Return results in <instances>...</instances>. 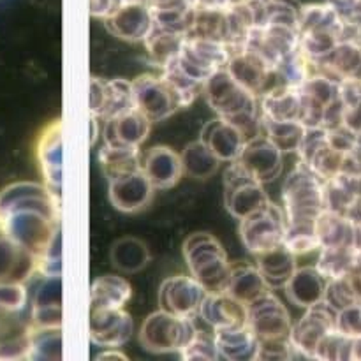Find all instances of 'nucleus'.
<instances>
[{
	"mask_svg": "<svg viewBox=\"0 0 361 361\" xmlns=\"http://www.w3.org/2000/svg\"><path fill=\"white\" fill-rule=\"evenodd\" d=\"M298 257L288 249L286 243L274 247V249L267 250V252L256 256V267L263 274L264 281H267L268 288L274 289H284L289 279L293 277L295 270L298 268L296 263Z\"/></svg>",
	"mask_w": 361,
	"mask_h": 361,
	"instance_id": "obj_27",
	"label": "nucleus"
},
{
	"mask_svg": "<svg viewBox=\"0 0 361 361\" xmlns=\"http://www.w3.org/2000/svg\"><path fill=\"white\" fill-rule=\"evenodd\" d=\"M104 25L115 37L129 42H143L154 27V18L145 0H133L126 2L115 14L106 18Z\"/></svg>",
	"mask_w": 361,
	"mask_h": 361,
	"instance_id": "obj_20",
	"label": "nucleus"
},
{
	"mask_svg": "<svg viewBox=\"0 0 361 361\" xmlns=\"http://www.w3.org/2000/svg\"><path fill=\"white\" fill-rule=\"evenodd\" d=\"M133 296V288L123 277L102 275L92 282L90 309H123Z\"/></svg>",
	"mask_w": 361,
	"mask_h": 361,
	"instance_id": "obj_31",
	"label": "nucleus"
},
{
	"mask_svg": "<svg viewBox=\"0 0 361 361\" xmlns=\"http://www.w3.org/2000/svg\"><path fill=\"white\" fill-rule=\"evenodd\" d=\"M335 330H337V310L328 305L324 300L305 309L302 319L293 324L289 334L296 358L314 360L319 342Z\"/></svg>",
	"mask_w": 361,
	"mask_h": 361,
	"instance_id": "obj_8",
	"label": "nucleus"
},
{
	"mask_svg": "<svg viewBox=\"0 0 361 361\" xmlns=\"http://www.w3.org/2000/svg\"><path fill=\"white\" fill-rule=\"evenodd\" d=\"M99 164L108 180L143 169V152L133 145L102 143L99 148Z\"/></svg>",
	"mask_w": 361,
	"mask_h": 361,
	"instance_id": "obj_28",
	"label": "nucleus"
},
{
	"mask_svg": "<svg viewBox=\"0 0 361 361\" xmlns=\"http://www.w3.org/2000/svg\"><path fill=\"white\" fill-rule=\"evenodd\" d=\"M263 134L274 141L284 154H296L305 137L307 127L298 120L263 118Z\"/></svg>",
	"mask_w": 361,
	"mask_h": 361,
	"instance_id": "obj_37",
	"label": "nucleus"
},
{
	"mask_svg": "<svg viewBox=\"0 0 361 361\" xmlns=\"http://www.w3.org/2000/svg\"><path fill=\"white\" fill-rule=\"evenodd\" d=\"M133 328V319L123 309H90V341L99 348H122Z\"/></svg>",
	"mask_w": 361,
	"mask_h": 361,
	"instance_id": "obj_19",
	"label": "nucleus"
},
{
	"mask_svg": "<svg viewBox=\"0 0 361 361\" xmlns=\"http://www.w3.org/2000/svg\"><path fill=\"white\" fill-rule=\"evenodd\" d=\"M319 249L328 247H353V231H355V219L338 212L323 210L314 224Z\"/></svg>",
	"mask_w": 361,
	"mask_h": 361,
	"instance_id": "obj_30",
	"label": "nucleus"
},
{
	"mask_svg": "<svg viewBox=\"0 0 361 361\" xmlns=\"http://www.w3.org/2000/svg\"><path fill=\"white\" fill-rule=\"evenodd\" d=\"M247 323L256 334L257 342L289 338L293 326L291 317L271 289L247 305Z\"/></svg>",
	"mask_w": 361,
	"mask_h": 361,
	"instance_id": "obj_11",
	"label": "nucleus"
},
{
	"mask_svg": "<svg viewBox=\"0 0 361 361\" xmlns=\"http://www.w3.org/2000/svg\"><path fill=\"white\" fill-rule=\"evenodd\" d=\"M259 111L263 118L298 120L302 122L303 94L302 88L277 85L259 97Z\"/></svg>",
	"mask_w": 361,
	"mask_h": 361,
	"instance_id": "obj_26",
	"label": "nucleus"
},
{
	"mask_svg": "<svg viewBox=\"0 0 361 361\" xmlns=\"http://www.w3.org/2000/svg\"><path fill=\"white\" fill-rule=\"evenodd\" d=\"M62 307V277H44L34 296L32 309H59Z\"/></svg>",
	"mask_w": 361,
	"mask_h": 361,
	"instance_id": "obj_42",
	"label": "nucleus"
},
{
	"mask_svg": "<svg viewBox=\"0 0 361 361\" xmlns=\"http://www.w3.org/2000/svg\"><path fill=\"white\" fill-rule=\"evenodd\" d=\"M245 46L254 49L279 71V67L300 49L298 28L281 23H267L250 32Z\"/></svg>",
	"mask_w": 361,
	"mask_h": 361,
	"instance_id": "obj_12",
	"label": "nucleus"
},
{
	"mask_svg": "<svg viewBox=\"0 0 361 361\" xmlns=\"http://www.w3.org/2000/svg\"><path fill=\"white\" fill-rule=\"evenodd\" d=\"M268 289L270 288H268L263 274H261L256 264H242V267H235L231 270V277H229L226 293H229L236 300L249 305L250 302H254L257 296L267 293Z\"/></svg>",
	"mask_w": 361,
	"mask_h": 361,
	"instance_id": "obj_32",
	"label": "nucleus"
},
{
	"mask_svg": "<svg viewBox=\"0 0 361 361\" xmlns=\"http://www.w3.org/2000/svg\"><path fill=\"white\" fill-rule=\"evenodd\" d=\"M324 182L302 162L291 169L282 185V210L288 228H314L324 210Z\"/></svg>",
	"mask_w": 361,
	"mask_h": 361,
	"instance_id": "obj_1",
	"label": "nucleus"
},
{
	"mask_svg": "<svg viewBox=\"0 0 361 361\" xmlns=\"http://www.w3.org/2000/svg\"><path fill=\"white\" fill-rule=\"evenodd\" d=\"M361 254L356 252L351 245L342 247H328L319 249L316 268L324 275L328 282L341 279L358 263Z\"/></svg>",
	"mask_w": 361,
	"mask_h": 361,
	"instance_id": "obj_38",
	"label": "nucleus"
},
{
	"mask_svg": "<svg viewBox=\"0 0 361 361\" xmlns=\"http://www.w3.org/2000/svg\"><path fill=\"white\" fill-rule=\"evenodd\" d=\"M143 171L155 190H168L183 176L182 157L169 147H154L143 155Z\"/></svg>",
	"mask_w": 361,
	"mask_h": 361,
	"instance_id": "obj_23",
	"label": "nucleus"
},
{
	"mask_svg": "<svg viewBox=\"0 0 361 361\" xmlns=\"http://www.w3.org/2000/svg\"><path fill=\"white\" fill-rule=\"evenodd\" d=\"M257 182L268 183L279 178L284 169V152L264 134L254 137L245 145L236 159Z\"/></svg>",
	"mask_w": 361,
	"mask_h": 361,
	"instance_id": "obj_16",
	"label": "nucleus"
},
{
	"mask_svg": "<svg viewBox=\"0 0 361 361\" xmlns=\"http://www.w3.org/2000/svg\"><path fill=\"white\" fill-rule=\"evenodd\" d=\"M159 71H161V76L164 78L166 83H168L169 88L173 90V94H175L180 109L190 106L197 97H200V94H203L204 85L196 81L194 78H190L189 74L180 67V63L176 62V56L173 60H169L168 63H164Z\"/></svg>",
	"mask_w": 361,
	"mask_h": 361,
	"instance_id": "obj_36",
	"label": "nucleus"
},
{
	"mask_svg": "<svg viewBox=\"0 0 361 361\" xmlns=\"http://www.w3.org/2000/svg\"><path fill=\"white\" fill-rule=\"evenodd\" d=\"M203 94L207 97L208 106L214 109L217 116L259 111V97L242 87L226 67L208 78Z\"/></svg>",
	"mask_w": 361,
	"mask_h": 361,
	"instance_id": "obj_7",
	"label": "nucleus"
},
{
	"mask_svg": "<svg viewBox=\"0 0 361 361\" xmlns=\"http://www.w3.org/2000/svg\"><path fill=\"white\" fill-rule=\"evenodd\" d=\"M152 123L154 122L147 118L140 109L130 108L102 122V141L109 145L140 147L150 134Z\"/></svg>",
	"mask_w": 361,
	"mask_h": 361,
	"instance_id": "obj_22",
	"label": "nucleus"
},
{
	"mask_svg": "<svg viewBox=\"0 0 361 361\" xmlns=\"http://www.w3.org/2000/svg\"><path fill=\"white\" fill-rule=\"evenodd\" d=\"M221 162H233L240 157L247 141L238 129L226 118L217 116L201 130V137Z\"/></svg>",
	"mask_w": 361,
	"mask_h": 361,
	"instance_id": "obj_24",
	"label": "nucleus"
},
{
	"mask_svg": "<svg viewBox=\"0 0 361 361\" xmlns=\"http://www.w3.org/2000/svg\"><path fill=\"white\" fill-rule=\"evenodd\" d=\"M296 155H298V162H302L314 175L326 182L328 178L344 171L345 159L349 154L337 150L328 141V133L324 127H309Z\"/></svg>",
	"mask_w": 361,
	"mask_h": 361,
	"instance_id": "obj_9",
	"label": "nucleus"
},
{
	"mask_svg": "<svg viewBox=\"0 0 361 361\" xmlns=\"http://www.w3.org/2000/svg\"><path fill=\"white\" fill-rule=\"evenodd\" d=\"M207 289L192 275H175L166 279L159 289V309L176 316L196 317Z\"/></svg>",
	"mask_w": 361,
	"mask_h": 361,
	"instance_id": "obj_14",
	"label": "nucleus"
},
{
	"mask_svg": "<svg viewBox=\"0 0 361 361\" xmlns=\"http://www.w3.org/2000/svg\"><path fill=\"white\" fill-rule=\"evenodd\" d=\"M286 215L282 207L268 203L261 210L240 221V238L252 256L267 252L284 243Z\"/></svg>",
	"mask_w": 361,
	"mask_h": 361,
	"instance_id": "obj_6",
	"label": "nucleus"
},
{
	"mask_svg": "<svg viewBox=\"0 0 361 361\" xmlns=\"http://www.w3.org/2000/svg\"><path fill=\"white\" fill-rule=\"evenodd\" d=\"M134 108L133 83L122 78L104 80L92 78L90 80V115L99 120H108L120 115L127 109Z\"/></svg>",
	"mask_w": 361,
	"mask_h": 361,
	"instance_id": "obj_15",
	"label": "nucleus"
},
{
	"mask_svg": "<svg viewBox=\"0 0 361 361\" xmlns=\"http://www.w3.org/2000/svg\"><path fill=\"white\" fill-rule=\"evenodd\" d=\"M326 288L328 281L316 267H298L284 289L293 305L309 309L323 302Z\"/></svg>",
	"mask_w": 361,
	"mask_h": 361,
	"instance_id": "obj_25",
	"label": "nucleus"
},
{
	"mask_svg": "<svg viewBox=\"0 0 361 361\" xmlns=\"http://www.w3.org/2000/svg\"><path fill=\"white\" fill-rule=\"evenodd\" d=\"M183 41H185V34L166 30L154 25L150 34L143 39V46L148 53V59L161 69L164 63L178 56Z\"/></svg>",
	"mask_w": 361,
	"mask_h": 361,
	"instance_id": "obj_34",
	"label": "nucleus"
},
{
	"mask_svg": "<svg viewBox=\"0 0 361 361\" xmlns=\"http://www.w3.org/2000/svg\"><path fill=\"white\" fill-rule=\"evenodd\" d=\"M342 126L355 134L361 133V102L345 106L344 122H342Z\"/></svg>",
	"mask_w": 361,
	"mask_h": 361,
	"instance_id": "obj_45",
	"label": "nucleus"
},
{
	"mask_svg": "<svg viewBox=\"0 0 361 361\" xmlns=\"http://www.w3.org/2000/svg\"><path fill=\"white\" fill-rule=\"evenodd\" d=\"M95 360H127V356L123 353H120L118 348H108L101 355H97Z\"/></svg>",
	"mask_w": 361,
	"mask_h": 361,
	"instance_id": "obj_46",
	"label": "nucleus"
},
{
	"mask_svg": "<svg viewBox=\"0 0 361 361\" xmlns=\"http://www.w3.org/2000/svg\"><path fill=\"white\" fill-rule=\"evenodd\" d=\"M214 335L221 358L231 361L256 360L257 337L252 328L249 326V323L229 328V330L214 331Z\"/></svg>",
	"mask_w": 361,
	"mask_h": 361,
	"instance_id": "obj_29",
	"label": "nucleus"
},
{
	"mask_svg": "<svg viewBox=\"0 0 361 361\" xmlns=\"http://www.w3.org/2000/svg\"><path fill=\"white\" fill-rule=\"evenodd\" d=\"M187 35L228 42V16H226V11L194 9L192 25H190Z\"/></svg>",
	"mask_w": 361,
	"mask_h": 361,
	"instance_id": "obj_39",
	"label": "nucleus"
},
{
	"mask_svg": "<svg viewBox=\"0 0 361 361\" xmlns=\"http://www.w3.org/2000/svg\"><path fill=\"white\" fill-rule=\"evenodd\" d=\"M197 316L214 331L247 324V305L226 291L208 293Z\"/></svg>",
	"mask_w": 361,
	"mask_h": 361,
	"instance_id": "obj_21",
	"label": "nucleus"
},
{
	"mask_svg": "<svg viewBox=\"0 0 361 361\" xmlns=\"http://www.w3.org/2000/svg\"><path fill=\"white\" fill-rule=\"evenodd\" d=\"M183 257L190 275L208 293L226 291L233 268L217 238L208 233H194L183 243Z\"/></svg>",
	"mask_w": 361,
	"mask_h": 361,
	"instance_id": "obj_2",
	"label": "nucleus"
},
{
	"mask_svg": "<svg viewBox=\"0 0 361 361\" xmlns=\"http://www.w3.org/2000/svg\"><path fill=\"white\" fill-rule=\"evenodd\" d=\"M130 83H133L134 108L140 109L152 122L169 118L173 113L180 109L175 94L161 76V73L141 74Z\"/></svg>",
	"mask_w": 361,
	"mask_h": 361,
	"instance_id": "obj_13",
	"label": "nucleus"
},
{
	"mask_svg": "<svg viewBox=\"0 0 361 361\" xmlns=\"http://www.w3.org/2000/svg\"><path fill=\"white\" fill-rule=\"evenodd\" d=\"M126 2H133V0H126Z\"/></svg>",
	"mask_w": 361,
	"mask_h": 361,
	"instance_id": "obj_47",
	"label": "nucleus"
},
{
	"mask_svg": "<svg viewBox=\"0 0 361 361\" xmlns=\"http://www.w3.org/2000/svg\"><path fill=\"white\" fill-rule=\"evenodd\" d=\"M197 326L194 317L176 316L168 310L159 309L145 319L140 331V342L147 351L178 353L189 344L196 335Z\"/></svg>",
	"mask_w": 361,
	"mask_h": 361,
	"instance_id": "obj_3",
	"label": "nucleus"
},
{
	"mask_svg": "<svg viewBox=\"0 0 361 361\" xmlns=\"http://www.w3.org/2000/svg\"><path fill=\"white\" fill-rule=\"evenodd\" d=\"M32 360H60L62 358V328H34L30 326Z\"/></svg>",
	"mask_w": 361,
	"mask_h": 361,
	"instance_id": "obj_40",
	"label": "nucleus"
},
{
	"mask_svg": "<svg viewBox=\"0 0 361 361\" xmlns=\"http://www.w3.org/2000/svg\"><path fill=\"white\" fill-rule=\"evenodd\" d=\"M296 353L293 349L289 338H277V341L257 342L256 360H293Z\"/></svg>",
	"mask_w": 361,
	"mask_h": 361,
	"instance_id": "obj_43",
	"label": "nucleus"
},
{
	"mask_svg": "<svg viewBox=\"0 0 361 361\" xmlns=\"http://www.w3.org/2000/svg\"><path fill=\"white\" fill-rule=\"evenodd\" d=\"M183 166V175L196 180H208L217 173L221 159L210 150L203 140L192 141L180 154Z\"/></svg>",
	"mask_w": 361,
	"mask_h": 361,
	"instance_id": "obj_33",
	"label": "nucleus"
},
{
	"mask_svg": "<svg viewBox=\"0 0 361 361\" xmlns=\"http://www.w3.org/2000/svg\"><path fill=\"white\" fill-rule=\"evenodd\" d=\"M108 185L109 201L116 210L123 214H137L154 200L155 189L143 169L108 180Z\"/></svg>",
	"mask_w": 361,
	"mask_h": 361,
	"instance_id": "obj_18",
	"label": "nucleus"
},
{
	"mask_svg": "<svg viewBox=\"0 0 361 361\" xmlns=\"http://www.w3.org/2000/svg\"><path fill=\"white\" fill-rule=\"evenodd\" d=\"M226 69L242 87L256 94L257 97L267 94L277 85H282L279 71L247 46L233 49Z\"/></svg>",
	"mask_w": 361,
	"mask_h": 361,
	"instance_id": "obj_10",
	"label": "nucleus"
},
{
	"mask_svg": "<svg viewBox=\"0 0 361 361\" xmlns=\"http://www.w3.org/2000/svg\"><path fill=\"white\" fill-rule=\"evenodd\" d=\"M62 120H53L39 137L37 159L44 185L56 201L62 196Z\"/></svg>",
	"mask_w": 361,
	"mask_h": 361,
	"instance_id": "obj_17",
	"label": "nucleus"
},
{
	"mask_svg": "<svg viewBox=\"0 0 361 361\" xmlns=\"http://www.w3.org/2000/svg\"><path fill=\"white\" fill-rule=\"evenodd\" d=\"M231 53V44L224 41L185 35L176 62L190 78L204 85L212 74L228 66Z\"/></svg>",
	"mask_w": 361,
	"mask_h": 361,
	"instance_id": "obj_5",
	"label": "nucleus"
},
{
	"mask_svg": "<svg viewBox=\"0 0 361 361\" xmlns=\"http://www.w3.org/2000/svg\"><path fill=\"white\" fill-rule=\"evenodd\" d=\"M270 201L264 183L257 182L238 161L229 162L224 171V203L233 217L242 221Z\"/></svg>",
	"mask_w": 361,
	"mask_h": 361,
	"instance_id": "obj_4",
	"label": "nucleus"
},
{
	"mask_svg": "<svg viewBox=\"0 0 361 361\" xmlns=\"http://www.w3.org/2000/svg\"><path fill=\"white\" fill-rule=\"evenodd\" d=\"M123 4H126V0H90V14L104 21L106 18L115 14Z\"/></svg>",
	"mask_w": 361,
	"mask_h": 361,
	"instance_id": "obj_44",
	"label": "nucleus"
},
{
	"mask_svg": "<svg viewBox=\"0 0 361 361\" xmlns=\"http://www.w3.org/2000/svg\"><path fill=\"white\" fill-rule=\"evenodd\" d=\"M150 261V252L145 242L134 236H123L116 240L111 247V263L116 270L123 274L141 271Z\"/></svg>",
	"mask_w": 361,
	"mask_h": 361,
	"instance_id": "obj_35",
	"label": "nucleus"
},
{
	"mask_svg": "<svg viewBox=\"0 0 361 361\" xmlns=\"http://www.w3.org/2000/svg\"><path fill=\"white\" fill-rule=\"evenodd\" d=\"M180 358L182 360H219L221 355H219L217 342H215L214 334H207V331L197 330L196 335H194L192 341L185 345V348L180 351Z\"/></svg>",
	"mask_w": 361,
	"mask_h": 361,
	"instance_id": "obj_41",
	"label": "nucleus"
}]
</instances>
